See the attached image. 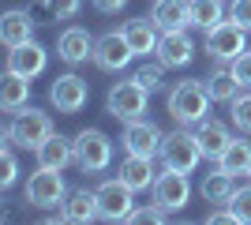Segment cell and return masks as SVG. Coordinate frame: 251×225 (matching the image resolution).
<instances>
[{
	"label": "cell",
	"mask_w": 251,
	"mask_h": 225,
	"mask_svg": "<svg viewBox=\"0 0 251 225\" xmlns=\"http://www.w3.org/2000/svg\"><path fill=\"white\" fill-rule=\"evenodd\" d=\"M232 75L240 79V86H251V49H244V53L232 60Z\"/></svg>",
	"instance_id": "35"
},
{
	"label": "cell",
	"mask_w": 251,
	"mask_h": 225,
	"mask_svg": "<svg viewBox=\"0 0 251 225\" xmlns=\"http://www.w3.org/2000/svg\"><path fill=\"white\" fill-rule=\"evenodd\" d=\"M218 165L232 176H251V143L240 139V135H232V143L225 147V154L218 158Z\"/></svg>",
	"instance_id": "26"
},
{
	"label": "cell",
	"mask_w": 251,
	"mask_h": 225,
	"mask_svg": "<svg viewBox=\"0 0 251 225\" xmlns=\"http://www.w3.org/2000/svg\"><path fill=\"white\" fill-rule=\"evenodd\" d=\"M229 19L251 30V0H229Z\"/></svg>",
	"instance_id": "34"
},
{
	"label": "cell",
	"mask_w": 251,
	"mask_h": 225,
	"mask_svg": "<svg viewBox=\"0 0 251 225\" xmlns=\"http://www.w3.org/2000/svg\"><path fill=\"white\" fill-rule=\"evenodd\" d=\"M124 38L131 45L135 56H150L157 53V42H161V26L154 19H127L124 23Z\"/></svg>",
	"instance_id": "18"
},
{
	"label": "cell",
	"mask_w": 251,
	"mask_h": 225,
	"mask_svg": "<svg viewBox=\"0 0 251 225\" xmlns=\"http://www.w3.org/2000/svg\"><path fill=\"white\" fill-rule=\"evenodd\" d=\"M229 206H232V214H236V222H251V184L232 192Z\"/></svg>",
	"instance_id": "33"
},
{
	"label": "cell",
	"mask_w": 251,
	"mask_h": 225,
	"mask_svg": "<svg viewBox=\"0 0 251 225\" xmlns=\"http://www.w3.org/2000/svg\"><path fill=\"white\" fill-rule=\"evenodd\" d=\"M214 72H210V79H202V83H206V90H210V98H214V101H225V105H229L232 98L240 94V79H236V75H232V64H225V60H214Z\"/></svg>",
	"instance_id": "24"
},
{
	"label": "cell",
	"mask_w": 251,
	"mask_h": 225,
	"mask_svg": "<svg viewBox=\"0 0 251 225\" xmlns=\"http://www.w3.org/2000/svg\"><path fill=\"white\" fill-rule=\"evenodd\" d=\"M202 49H206L210 60H225V64H232L236 56L248 49V30H244L240 23H218L214 30H206V42H202Z\"/></svg>",
	"instance_id": "7"
},
{
	"label": "cell",
	"mask_w": 251,
	"mask_h": 225,
	"mask_svg": "<svg viewBox=\"0 0 251 225\" xmlns=\"http://www.w3.org/2000/svg\"><path fill=\"white\" fill-rule=\"evenodd\" d=\"M202 158H206V154H202V147H199V135H195V128H184V124H176V131H169L165 143H161V161H165V169L195 173Z\"/></svg>",
	"instance_id": "2"
},
{
	"label": "cell",
	"mask_w": 251,
	"mask_h": 225,
	"mask_svg": "<svg viewBox=\"0 0 251 225\" xmlns=\"http://www.w3.org/2000/svg\"><path fill=\"white\" fill-rule=\"evenodd\" d=\"M23 199H26L34 210H56V206H64V199H68L64 173L60 169H42V165H38V173H30V180L23 188Z\"/></svg>",
	"instance_id": "4"
},
{
	"label": "cell",
	"mask_w": 251,
	"mask_h": 225,
	"mask_svg": "<svg viewBox=\"0 0 251 225\" xmlns=\"http://www.w3.org/2000/svg\"><path fill=\"white\" fill-rule=\"evenodd\" d=\"M60 214H64V222H72V225H86V222H94V218H101L98 214V192H90V188L68 192Z\"/></svg>",
	"instance_id": "20"
},
{
	"label": "cell",
	"mask_w": 251,
	"mask_h": 225,
	"mask_svg": "<svg viewBox=\"0 0 251 225\" xmlns=\"http://www.w3.org/2000/svg\"><path fill=\"white\" fill-rule=\"evenodd\" d=\"M150 19L161 30H184L188 26V0H154Z\"/></svg>",
	"instance_id": "25"
},
{
	"label": "cell",
	"mask_w": 251,
	"mask_h": 225,
	"mask_svg": "<svg viewBox=\"0 0 251 225\" xmlns=\"http://www.w3.org/2000/svg\"><path fill=\"white\" fill-rule=\"evenodd\" d=\"M94 192H98V214H101L105 222H127V218H131V210H135V192H131L120 176L101 180Z\"/></svg>",
	"instance_id": "8"
},
{
	"label": "cell",
	"mask_w": 251,
	"mask_h": 225,
	"mask_svg": "<svg viewBox=\"0 0 251 225\" xmlns=\"http://www.w3.org/2000/svg\"><path fill=\"white\" fill-rule=\"evenodd\" d=\"M49 101H52V109H60L64 117H75V113H83V105L90 101V86H86L83 75L64 72V75H56V79H52Z\"/></svg>",
	"instance_id": "9"
},
{
	"label": "cell",
	"mask_w": 251,
	"mask_h": 225,
	"mask_svg": "<svg viewBox=\"0 0 251 225\" xmlns=\"http://www.w3.org/2000/svg\"><path fill=\"white\" fill-rule=\"evenodd\" d=\"M147 105H150V90L139 83L135 75L113 83L109 94H105V113L116 117V120H139L143 113H147Z\"/></svg>",
	"instance_id": "3"
},
{
	"label": "cell",
	"mask_w": 251,
	"mask_h": 225,
	"mask_svg": "<svg viewBox=\"0 0 251 225\" xmlns=\"http://www.w3.org/2000/svg\"><path fill=\"white\" fill-rule=\"evenodd\" d=\"M116 176L131 188V192H154V158H139V154H127L124 161H120V169H116Z\"/></svg>",
	"instance_id": "17"
},
{
	"label": "cell",
	"mask_w": 251,
	"mask_h": 225,
	"mask_svg": "<svg viewBox=\"0 0 251 225\" xmlns=\"http://www.w3.org/2000/svg\"><path fill=\"white\" fill-rule=\"evenodd\" d=\"M72 143H75V165L83 173L109 169V161H113V139L101 128H83Z\"/></svg>",
	"instance_id": "6"
},
{
	"label": "cell",
	"mask_w": 251,
	"mask_h": 225,
	"mask_svg": "<svg viewBox=\"0 0 251 225\" xmlns=\"http://www.w3.org/2000/svg\"><path fill=\"white\" fill-rule=\"evenodd\" d=\"M94 42H98V38H90V30H83V26H68V30L56 34V53H60L64 64H83V60L94 56Z\"/></svg>",
	"instance_id": "14"
},
{
	"label": "cell",
	"mask_w": 251,
	"mask_h": 225,
	"mask_svg": "<svg viewBox=\"0 0 251 225\" xmlns=\"http://www.w3.org/2000/svg\"><path fill=\"white\" fill-rule=\"evenodd\" d=\"M11 135L4 131V139H0V192H8V188H15V180H19V161H15V154H11Z\"/></svg>",
	"instance_id": "28"
},
{
	"label": "cell",
	"mask_w": 251,
	"mask_h": 225,
	"mask_svg": "<svg viewBox=\"0 0 251 225\" xmlns=\"http://www.w3.org/2000/svg\"><path fill=\"white\" fill-rule=\"evenodd\" d=\"M232 192H236V176H232V173H225L221 165H218L214 173H206V176H202V184H199V195L206 199L210 206H229Z\"/></svg>",
	"instance_id": "22"
},
{
	"label": "cell",
	"mask_w": 251,
	"mask_h": 225,
	"mask_svg": "<svg viewBox=\"0 0 251 225\" xmlns=\"http://www.w3.org/2000/svg\"><path fill=\"white\" fill-rule=\"evenodd\" d=\"M195 135H199V147H202V154H206L210 161H218L221 154H225V147L232 143V131L221 124V120H210V117H202L199 124H195Z\"/></svg>",
	"instance_id": "21"
},
{
	"label": "cell",
	"mask_w": 251,
	"mask_h": 225,
	"mask_svg": "<svg viewBox=\"0 0 251 225\" xmlns=\"http://www.w3.org/2000/svg\"><path fill=\"white\" fill-rule=\"evenodd\" d=\"M165 218H169V210H165V206L150 203V206H135L127 222H135V225H161V222H165Z\"/></svg>",
	"instance_id": "32"
},
{
	"label": "cell",
	"mask_w": 251,
	"mask_h": 225,
	"mask_svg": "<svg viewBox=\"0 0 251 225\" xmlns=\"http://www.w3.org/2000/svg\"><path fill=\"white\" fill-rule=\"evenodd\" d=\"M154 203L165 206L169 214H173V210H184V206L191 203V180H188V173H176V169L157 173V180H154Z\"/></svg>",
	"instance_id": "11"
},
{
	"label": "cell",
	"mask_w": 251,
	"mask_h": 225,
	"mask_svg": "<svg viewBox=\"0 0 251 225\" xmlns=\"http://www.w3.org/2000/svg\"><path fill=\"white\" fill-rule=\"evenodd\" d=\"M131 56L135 53H131L124 30H109L94 42V64L101 68V72H124V68L131 64Z\"/></svg>",
	"instance_id": "12"
},
{
	"label": "cell",
	"mask_w": 251,
	"mask_h": 225,
	"mask_svg": "<svg viewBox=\"0 0 251 225\" xmlns=\"http://www.w3.org/2000/svg\"><path fill=\"white\" fill-rule=\"evenodd\" d=\"M120 143H124L127 154H139V158H157L161 154V143H165V131L157 128L154 120H124V131H120Z\"/></svg>",
	"instance_id": "10"
},
{
	"label": "cell",
	"mask_w": 251,
	"mask_h": 225,
	"mask_svg": "<svg viewBox=\"0 0 251 225\" xmlns=\"http://www.w3.org/2000/svg\"><path fill=\"white\" fill-rule=\"evenodd\" d=\"M38 8H45V15H49V19L64 23V19H75V15H79L83 0H38Z\"/></svg>",
	"instance_id": "30"
},
{
	"label": "cell",
	"mask_w": 251,
	"mask_h": 225,
	"mask_svg": "<svg viewBox=\"0 0 251 225\" xmlns=\"http://www.w3.org/2000/svg\"><path fill=\"white\" fill-rule=\"evenodd\" d=\"M229 120H232V128L240 131V135H251V86L229 101Z\"/></svg>",
	"instance_id": "29"
},
{
	"label": "cell",
	"mask_w": 251,
	"mask_h": 225,
	"mask_svg": "<svg viewBox=\"0 0 251 225\" xmlns=\"http://www.w3.org/2000/svg\"><path fill=\"white\" fill-rule=\"evenodd\" d=\"M210 90L202 79H180V83H173L165 90V113L176 124H184V128H195L202 117L210 113Z\"/></svg>",
	"instance_id": "1"
},
{
	"label": "cell",
	"mask_w": 251,
	"mask_h": 225,
	"mask_svg": "<svg viewBox=\"0 0 251 225\" xmlns=\"http://www.w3.org/2000/svg\"><path fill=\"white\" fill-rule=\"evenodd\" d=\"M225 8L221 0H188V26H199V30H214L218 23H225Z\"/></svg>",
	"instance_id": "27"
},
{
	"label": "cell",
	"mask_w": 251,
	"mask_h": 225,
	"mask_svg": "<svg viewBox=\"0 0 251 225\" xmlns=\"http://www.w3.org/2000/svg\"><path fill=\"white\" fill-rule=\"evenodd\" d=\"M157 60L165 68H188L195 60V42L188 38V26L184 30H161V42H157Z\"/></svg>",
	"instance_id": "13"
},
{
	"label": "cell",
	"mask_w": 251,
	"mask_h": 225,
	"mask_svg": "<svg viewBox=\"0 0 251 225\" xmlns=\"http://www.w3.org/2000/svg\"><path fill=\"white\" fill-rule=\"evenodd\" d=\"M34 158H38V165H42V169H60V173H64V169L75 161V143L52 131L49 139L34 150Z\"/></svg>",
	"instance_id": "19"
},
{
	"label": "cell",
	"mask_w": 251,
	"mask_h": 225,
	"mask_svg": "<svg viewBox=\"0 0 251 225\" xmlns=\"http://www.w3.org/2000/svg\"><path fill=\"white\" fill-rule=\"evenodd\" d=\"M94 8L101 11V15H116V11L127 8V0H94Z\"/></svg>",
	"instance_id": "36"
},
{
	"label": "cell",
	"mask_w": 251,
	"mask_h": 225,
	"mask_svg": "<svg viewBox=\"0 0 251 225\" xmlns=\"http://www.w3.org/2000/svg\"><path fill=\"white\" fill-rule=\"evenodd\" d=\"M4 131L11 135V143H15V147L38 150V147L52 135V120H49V113H42V109L23 105L19 113H11V124H8Z\"/></svg>",
	"instance_id": "5"
},
{
	"label": "cell",
	"mask_w": 251,
	"mask_h": 225,
	"mask_svg": "<svg viewBox=\"0 0 251 225\" xmlns=\"http://www.w3.org/2000/svg\"><path fill=\"white\" fill-rule=\"evenodd\" d=\"M23 105H30V79L15 72H4L0 79V109L4 113H19Z\"/></svg>",
	"instance_id": "23"
},
{
	"label": "cell",
	"mask_w": 251,
	"mask_h": 225,
	"mask_svg": "<svg viewBox=\"0 0 251 225\" xmlns=\"http://www.w3.org/2000/svg\"><path fill=\"white\" fill-rule=\"evenodd\" d=\"M131 75H135L139 83L147 86L150 94H154V90H161V75H165V64H161V60H157V64H139Z\"/></svg>",
	"instance_id": "31"
},
{
	"label": "cell",
	"mask_w": 251,
	"mask_h": 225,
	"mask_svg": "<svg viewBox=\"0 0 251 225\" xmlns=\"http://www.w3.org/2000/svg\"><path fill=\"white\" fill-rule=\"evenodd\" d=\"M45 68H49V53H45V45H38V42H23L8 53V72H15V75L38 79Z\"/></svg>",
	"instance_id": "15"
},
{
	"label": "cell",
	"mask_w": 251,
	"mask_h": 225,
	"mask_svg": "<svg viewBox=\"0 0 251 225\" xmlns=\"http://www.w3.org/2000/svg\"><path fill=\"white\" fill-rule=\"evenodd\" d=\"M34 11L30 8H11L4 11V19H0V42L8 45V49H15V45L23 42H34Z\"/></svg>",
	"instance_id": "16"
}]
</instances>
